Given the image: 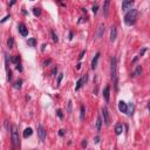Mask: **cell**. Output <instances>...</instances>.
<instances>
[{
    "mask_svg": "<svg viewBox=\"0 0 150 150\" xmlns=\"http://www.w3.org/2000/svg\"><path fill=\"white\" fill-rule=\"evenodd\" d=\"M13 45H14V39L11 36V38L8 39V41H7V46H8V48H12Z\"/></svg>",
    "mask_w": 150,
    "mask_h": 150,
    "instance_id": "7402d4cb",
    "label": "cell"
},
{
    "mask_svg": "<svg viewBox=\"0 0 150 150\" xmlns=\"http://www.w3.org/2000/svg\"><path fill=\"white\" fill-rule=\"evenodd\" d=\"M59 135H60V136H63V135H65V130H60V131H59Z\"/></svg>",
    "mask_w": 150,
    "mask_h": 150,
    "instance_id": "e575fe53",
    "label": "cell"
},
{
    "mask_svg": "<svg viewBox=\"0 0 150 150\" xmlns=\"http://www.w3.org/2000/svg\"><path fill=\"white\" fill-rule=\"evenodd\" d=\"M69 39H71V40H72V39H73V33H72V32H71V33H69Z\"/></svg>",
    "mask_w": 150,
    "mask_h": 150,
    "instance_id": "f35d334b",
    "label": "cell"
},
{
    "mask_svg": "<svg viewBox=\"0 0 150 150\" xmlns=\"http://www.w3.org/2000/svg\"><path fill=\"white\" fill-rule=\"evenodd\" d=\"M142 74V67L141 66H136V69H135V75H141Z\"/></svg>",
    "mask_w": 150,
    "mask_h": 150,
    "instance_id": "603a6c76",
    "label": "cell"
},
{
    "mask_svg": "<svg viewBox=\"0 0 150 150\" xmlns=\"http://www.w3.org/2000/svg\"><path fill=\"white\" fill-rule=\"evenodd\" d=\"M38 136H39L40 141H45V138H46V130L41 124L38 125Z\"/></svg>",
    "mask_w": 150,
    "mask_h": 150,
    "instance_id": "5b68a950",
    "label": "cell"
},
{
    "mask_svg": "<svg viewBox=\"0 0 150 150\" xmlns=\"http://www.w3.org/2000/svg\"><path fill=\"white\" fill-rule=\"evenodd\" d=\"M123 131V125L122 124H116V127H115V132H116V135H121Z\"/></svg>",
    "mask_w": 150,
    "mask_h": 150,
    "instance_id": "2e32d148",
    "label": "cell"
},
{
    "mask_svg": "<svg viewBox=\"0 0 150 150\" xmlns=\"http://www.w3.org/2000/svg\"><path fill=\"white\" fill-rule=\"evenodd\" d=\"M145 51H147L145 48H144V49H142V51H141V56H142V55H143L144 53H145Z\"/></svg>",
    "mask_w": 150,
    "mask_h": 150,
    "instance_id": "8d00e7d4",
    "label": "cell"
},
{
    "mask_svg": "<svg viewBox=\"0 0 150 150\" xmlns=\"http://www.w3.org/2000/svg\"><path fill=\"white\" fill-rule=\"evenodd\" d=\"M21 83H22V81H21V80H19V81H17V82L14 83V87H15L17 89H20V88H21Z\"/></svg>",
    "mask_w": 150,
    "mask_h": 150,
    "instance_id": "cb8c5ba5",
    "label": "cell"
},
{
    "mask_svg": "<svg viewBox=\"0 0 150 150\" xmlns=\"http://www.w3.org/2000/svg\"><path fill=\"white\" fill-rule=\"evenodd\" d=\"M103 33H104V25H100L98 28H97V34L96 36L97 38H101V36L103 35Z\"/></svg>",
    "mask_w": 150,
    "mask_h": 150,
    "instance_id": "9a60e30c",
    "label": "cell"
},
{
    "mask_svg": "<svg viewBox=\"0 0 150 150\" xmlns=\"http://www.w3.org/2000/svg\"><path fill=\"white\" fill-rule=\"evenodd\" d=\"M7 19H9V15H6L5 18H4V19H2V20H1V22H5V21H6Z\"/></svg>",
    "mask_w": 150,
    "mask_h": 150,
    "instance_id": "d6a6232c",
    "label": "cell"
},
{
    "mask_svg": "<svg viewBox=\"0 0 150 150\" xmlns=\"http://www.w3.org/2000/svg\"><path fill=\"white\" fill-rule=\"evenodd\" d=\"M102 115H103V122L107 125H109V123H110V115H109V111H108V109L106 107L102 108Z\"/></svg>",
    "mask_w": 150,
    "mask_h": 150,
    "instance_id": "277c9868",
    "label": "cell"
},
{
    "mask_svg": "<svg viewBox=\"0 0 150 150\" xmlns=\"http://www.w3.org/2000/svg\"><path fill=\"white\" fill-rule=\"evenodd\" d=\"M56 114H58V116H59L60 118H63V114H62L61 109H58V110H56Z\"/></svg>",
    "mask_w": 150,
    "mask_h": 150,
    "instance_id": "484cf974",
    "label": "cell"
},
{
    "mask_svg": "<svg viewBox=\"0 0 150 150\" xmlns=\"http://www.w3.org/2000/svg\"><path fill=\"white\" fill-rule=\"evenodd\" d=\"M33 134V130H32V128H27V129H25V131H24V137L25 138H27V137H29L31 135Z\"/></svg>",
    "mask_w": 150,
    "mask_h": 150,
    "instance_id": "ac0fdd59",
    "label": "cell"
},
{
    "mask_svg": "<svg viewBox=\"0 0 150 150\" xmlns=\"http://www.w3.org/2000/svg\"><path fill=\"white\" fill-rule=\"evenodd\" d=\"M17 69H18V71H22V68H21V66H20V63H17Z\"/></svg>",
    "mask_w": 150,
    "mask_h": 150,
    "instance_id": "1f68e13d",
    "label": "cell"
},
{
    "mask_svg": "<svg viewBox=\"0 0 150 150\" xmlns=\"http://www.w3.org/2000/svg\"><path fill=\"white\" fill-rule=\"evenodd\" d=\"M15 1H17V0H9V7H11V6H13V5H14V4H15Z\"/></svg>",
    "mask_w": 150,
    "mask_h": 150,
    "instance_id": "f546056e",
    "label": "cell"
},
{
    "mask_svg": "<svg viewBox=\"0 0 150 150\" xmlns=\"http://www.w3.org/2000/svg\"><path fill=\"white\" fill-rule=\"evenodd\" d=\"M93 12H94V14H96V12H97V5H94V6H93Z\"/></svg>",
    "mask_w": 150,
    "mask_h": 150,
    "instance_id": "f1b7e54d",
    "label": "cell"
},
{
    "mask_svg": "<svg viewBox=\"0 0 150 150\" xmlns=\"http://www.w3.org/2000/svg\"><path fill=\"white\" fill-rule=\"evenodd\" d=\"M68 113H72V101L68 102Z\"/></svg>",
    "mask_w": 150,
    "mask_h": 150,
    "instance_id": "4316f807",
    "label": "cell"
},
{
    "mask_svg": "<svg viewBox=\"0 0 150 150\" xmlns=\"http://www.w3.org/2000/svg\"><path fill=\"white\" fill-rule=\"evenodd\" d=\"M116 38H117V31H116V27L111 26V28H110V41L114 42L115 40H116Z\"/></svg>",
    "mask_w": 150,
    "mask_h": 150,
    "instance_id": "8fae6325",
    "label": "cell"
},
{
    "mask_svg": "<svg viewBox=\"0 0 150 150\" xmlns=\"http://www.w3.org/2000/svg\"><path fill=\"white\" fill-rule=\"evenodd\" d=\"M80 68H81V63H79V65H78V66H76V69H78V71H79Z\"/></svg>",
    "mask_w": 150,
    "mask_h": 150,
    "instance_id": "74e56055",
    "label": "cell"
},
{
    "mask_svg": "<svg viewBox=\"0 0 150 150\" xmlns=\"http://www.w3.org/2000/svg\"><path fill=\"white\" fill-rule=\"evenodd\" d=\"M52 39H53V41L54 42H58L59 41V39H58V35L54 33V32H52Z\"/></svg>",
    "mask_w": 150,
    "mask_h": 150,
    "instance_id": "d4e9b609",
    "label": "cell"
},
{
    "mask_svg": "<svg viewBox=\"0 0 150 150\" xmlns=\"http://www.w3.org/2000/svg\"><path fill=\"white\" fill-rule=\"evenodd\" d=\"M109 5H110V0H104V4H103V17H108L109 14Z\"/></svg>",
    "mask_w": 150,
    "mask_h": 150,
    "instance_id": "9c48e42d",
    "label": "cell"
},
{
    "mask_svg": "<svg viewBox=\"0 0 150 150\" xmlns=\"http://www.w3.org/2000/svg\"><path fill=\"white\" fill-rule=\"evenodd\" d=\"M33 13H34L35 17H39V15L41 14V9L39 8V7H34V8H33Z\"/></svg>",
    "mask_w": 150,
    "mask_h": 150,
    "instance_id": "44dd1931",
    "label": "cell"
},
{
    "mask_svg": "<svg viewBox=\"0 0 150 150\" xmlns=\"http://www.w3.org/2000/svg\"><path fill=\"white\" fill-rule=\"evenodd\" d=\"M19 32H20V34L22 36H27L28 35V28L26 27V25L25 24H20L19 25Z\"/></svg>",
    "mask_w": 150,
    "mask_h": 150,
    "instance_id": "8992f818",
    "label": "cell"
},
{
    "mask_svg": "<svg viewBox=\"0 0 150 150\" xmlns=\"http://www.w3.org/2000/svg\"><path fill=\"white\" fill-rule=\"evenodd\" d=\"M6 73H7V80L11 81L12 80V72L8 68V56L6 55Z\"/></svg>",
    "mask_w": 150,
    "mask_h": 150,
    "instance_id": "5bb4252c",
    "label": "cell"
},
{
    "mask_svg": "<svg viewBox=\"0 0 150 150\" xmlns=\"http://www.w3.org/2000/svg\"><path fill=\"white\" fill-rule=\"evenodd\" d=\"M11 137H12V142L13 145L17 147L20 144V140H19V131H18V127L17 125H12L11 128Z\"/></svg>",
    "mask_w": 150,
    "mask_h": 150,
    "instance_id": "7a4b0ae2",
    "label": "cell"
},
{
    "mask_svg": "<svg viewBox=\"0 0 150 150\" xmlns=\"http://www.w3.org/2000/svg\"><path fill=\"white\" fill-rule=\"evenodd\" d=\"M56 72H58V69H56V68H54V69H53V72H52V73H53V74H55Z\"/></svg>",
    "mask_w": 150,
    "mask_h": 150,
    "instance_id": "ab89813d",
    "label": "cell"
},
{
    "mask_svg": "<svg viewBox=\"0 0 150 150\" xmlns=\"http://www.w3.org/2000/svg\"><path fill=\"white\" fill-rule=\"evenodd\" d=\"M117 65H116V59H111V67H110V74H111V79L114 80L115 88L117 89V69H116Z\"/></svg>",
    "mask_w": 150,
    "mask_h": 150,
    "instance_id": "3957f363",
    "label": "cell"
},
{
    "mask_svg": "<svg viewBox=\"0 0 150 150\" xmlns=\"http://www.w3.org/2000/svg\"><path fill=\"white\" fill-rule=\"evenodd\" d=\"M101 127H102V118H101V116H97V120H96V130L97 131L101 130Z\"/></svg>",
    "mask_w": 150,
    "mask_h": 150,
    "instance_id": "e0dca14e",
    "label": "cell"
},
{
    "mask_svg": "<svg viewBox=\"0 0 150 150\" xmlns=\"http://www.w3.org/2000/svg\"><path fill=\"white\" fill-rule=\"evenodd\" d=\"M118 110L121 113H128V106L124 101H120L118 102Z\"/></svg>",
    "mask_w": 150,
    "mask_h": 150,
    "instance_id": "30bf717a",
    "label": "cell"
},
{
    "mask_svg": "<svg viewBox=\"0 0 150 150\" xmlns=\"http://www.w3.org/2000/svg\"><path fill=\"white\" fill-rule=\"evenodd\" d=\"M134 5V0H124L122 4V11H128Z\"/></svg>",
    "mask_w": 150,
    "mask_h": 150,
    "instance_id": "52a82bcc",
    "label": "cell"
},
{
    "mask_svg": "<svg viewBox=\"0 0 150 150\" xmlns=\"http://www.w3.org/2000/svg\"><path fill=\"white\" fill-rule=\"evenodd\" d=\"M28 45H29L31 47H35V46H36V40L34 39V38L28 39Z\"/></svg>",
    "mask_w": 150,
    "mask_h": 150,
    "instance_id": "ffe728a7",
    "label": "cell"
},
{
    "mask_svg": "<svg viewBox=\"0 0 150 150\" xmlns=\"http://www.w3.org/2000/svg\"><path fill=\"white\" fill-rule=\"evenodd\" d=\"M82 147H85V148L87 147V141L86 140H83V142H82Z\"/></svg>",
    "mask_w": 150,
    "mask_h": 150,
    "instance_id": "836d02e7",
    "label": "cell"
},
{
    "mask_svg": "<svg viewBox=\"0 0 150 150\" xmlns=\"http://www.w3.org/2000/svg\"><path fill=\"white\" fill-rule=\"evenodd\" d=\"M62 75H63V74H60V75H59V80H58V85H60V82H61V80H62Z\"/></svg>",
    "mask_w": 150,
    "mask_h": 150,
    "instance_id": "4dcf8cb0",
    "label": "cell"
},
{
    "mask_svg": "<svg viewBox=\"0 0 150 150\" xmlns=\"http://www.w3.org/2000/svg\"><path fill=\"white\" fill-rule=\"evenodd\" d=\"M85 54H86V51H82L81 54H80V56H79V60H81V59L83 58V55H85Z\"/></svg>",
    "mask_w": 150,
    "mask_h": 150,
    "instance_id": "83f0119b",
    "label": "cell"
},
{
    "mask_svg": "<svg viewBox=\"0 0 150 150\" xmlns=\"http://www.w3.org/2000/svg\"><path fill=\"white\" fill-rule=\"evenodd\" d=\"M87 79H88V76L86 75L85 78H81V79L78 80V82H76V86H75V90H79L82 86H83V83H86L87 82Z\"/></svg>",
    "mask_w": 150,
    "mask_h": 150,
    "instance_id": "ba28073f",
    "label": "cell"
},
{
    "mask_svg": "<svg viewBox=\"0 0 150 150\" xmlns=\"http://www.w3.org/2000/svg\"><path fill=\"white\" fill-rule=\"evenodd\" d=\"M98 59H100V53H96V54H95V56H94V59H93V61H91V69H93V71H94V69H96Z\"/></svg>",
    "mask_w": 150,
    "mask_h": 150,
    "instance_id": "7c38bea8",
    "label": "cell"
},
{
    "mask_svg": "<svg viewBox=\"0 0 150 150\" xmlns=\"http://www.w3.org/2000/svg\"><path fill=\"white\" fill-rule=\"evenodd\" d=\"M103 97L107 102L109 101V98H110V87L109 86H107L106 88L103 89Z\"/></svg>",
    "mask_w": 150,
    "mask_h": 150,
    "instance_id": "4fadbf2b",
    "label": "cell"
},
{
    "mask_svg": "<svg viewBox=\"0 0 150 150\" xmlns=\"http://www.w3.org/2000/svg\"><path fill=\"white\" fill-rule=\"evenodd\" d=\"M85 115H86V109H85V106L80 107V118L83 120L85 118Z\"/></svg>",
    "mask_w": 150,
    "mask_h": 150,
    "instance_id": "d6986e66",
    "label": "cell"
},
{
    "mask_svg": "<svg viewBox=\"0 0 150 150\" xmlns=\"http://www.w3.org/2000/svg\"><path fill=\"white\" fill-rule=\"evenodd\" d=\"M98 142H100V137L96 136V137H95V143H98Z\"/></svg>",
    "mask_w": 150,
    "mask_h": 150,
    "instance_id": "d590c367",
    "label": "cell"
},
{
    "mask_svg": "<svg viewBox=\"0 0 150 150\" xmlns=\"http://www.w3.org/2000/svg\"><path fill=\"white\" fill-rule=\"evenodd\" d=\"M136 19H137V9L131 8L124 15V24L128 25V26H130L132 24H135Z\"/></svg>",
    "mask_w": 150,
    "mask_h": 150,
    "instance_id": "6da1fadb",
    "label": "cell"
}]
</instances>
